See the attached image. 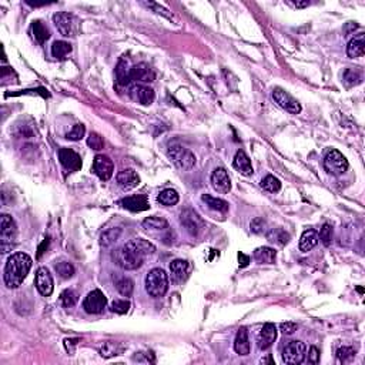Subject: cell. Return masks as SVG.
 <instances>
[{
	"mask_svg": "<svg viewBox=\"0 0 365 365\" xmlns=\"http://www.w3.org/2000/svg\"><path fill=\"white\" fill-rule=\"evenodd\" d=\"M53 22L60 34L66 36V37H73L79 32V20L76 19V16L67 12H57L54 13Z\"/></svg>",
	"mask_w": 365,
	"mask_h": 365,
	"instance_id": "cell-6",
	"label": "cell"
},
{
	"mask_svg": "<svg viewBox=\"0 0 365 365\" xmlns=\"http://www.w3.org/2000/svg\"><path fill=\"white\" fill-rule=\"evenodd\" d=\"M116 288L123 297H130L134 291V283L127 277H121V278L116 280Z\"/></svg>",
	"mask_w": 365,
	"mask_h": 365,
	"instance_id": "cell-37",
	"label": "cell"
},
{
	"mask_svg": "<svg viewBox=\"0 0 365 365\" xmlns=\"http://www.w3.org/2000/svg\"><path fill=\"white\" fill-rule=\"evenodd\" d=\"M280 330H281L283 334H286V335H291V334H294V332L298 330V326H297L295 323L287 321V323H281V324H280Z\"/></svg>",
	"mask_w": 365,
	"mask_h": 365,
	"instance_id": "cell-48",
	"label": "cell"
},
{
	"mask_svg": "<svg viewBox=\"0 0 365 365\" xmlns=\"http://www.w3.org/2000/svg\"><path fill=\"white\" fill-rule=\"evenodd\" d=\"M130 307H132V304H130L128 299H114L113 303H112V306H110V310L116 312V314L123 315V314L128 312Z\"/></svg>",
	"mask_w": 365,
	"mask_h": 365,
	"instance_id": "cell-42",
	"label": "cell"
},
{
	"mask_svg": "<svg viewBox=\"0 0 365 365\" xmlns=\"http://www.w3.org/2000/svg\"><path fill=\"white\" fill-rule=\"evenodd\" d=\"M211 186L216 191L221 192V194H227L231 190V181H230V177H228L226 168L219 167L212 171Z\"/></svg>",
	"mask_w": 365,
	"mask_h": 365,
	"instance_id": "cell-15",
	"label": "cell"
},
{
	"mask_svg": "<svg viewBox=\"0 0 365 365\" xmlns=\"http://www.w3.org/2000/svg\"><path fill=\"white\" fill-rule=\"evenodd\" d=\"M59 160L61 166L65 167L69 171H79L81 168V159L80 156L72 148H60L59 150Z\"/></svg>",
	"mask_w": 365,
	"mask_h": 365,
	"instance_id": "cell-14",
	"label": "cell"
},
{
	"mask_svg": "<svg viewBox=\"0 0 365 365\" xmlns=\"http://www.w3.org/2000/svg\"><path fill=\"white\" fill-rule=\"evenodd\" d=\"M80 342L79 338H66L65 339V348L69 354H73L74 348L77 347V344Z\"/></svg>",
	"mask_w": 365,
	"mask_h": 365,
	"instance_id": "cell-50",
	"label": "cell"
},
{
	"mask_svg": "<svg viewBox=\"0 0 365 365\" xmlns=\"http://www.w3.org/2000/svg\"><path fill=\"white\" fill-rule=\"evenodd\" d=\"M248 263H250V257L248 255H246L244 252H239V264L241 268H244V267L248 266Z\"/></svg>",
	"mask_w": 365,
	"mask_h": 365,
	"instance_id": "cell-51",
	"label": "cell"
},
{
	"mask_svg": "<svg viewBox=\"0 0 365 365\" xmlns=\"http://www.w3.org/2000/svg\"><path fill=\"white\" fill-rule=\"evenodd\" d=\"M106 306L107 297L100 290L90 291L83 301V308L89 314H100V312L104 311Z\"/></svg>",
	"mask_w": 365,
	"mask_h": 365,
	"instance_id": "cell-9",
	"label": "cell"
},
{
	"mask_svg": "<svg viewBox=\"0 0 365 365\" xmlns=\"http://www.w3.org/2000/svg\"><path fill=\"white\" fill-rule=\"evenodd\" d=\"M324 168L332 176H341L348 170V160L338 150L331 148L324 157Z\"/></svg>",
	"mask_w": 365,
	"mask_h": 365,
	"instance_id": "cell-7",
	"label": "cell"
},
{
	"mask_svg": "<svg viewBox=\"0 0 365 365\" xmlns=\"http://www.w3.org/2000/svg\"><path fill=\"white\" fill-rule=\"evenodd\" d=\"M84 134H86V127L83 126V124H76V126H73V128L66 134V139L72 140V141H79V140L84 137Z\"/></svg>",
	"mask_w": 365,
	"mask_h": 365,
	"instance_id": "cell-43",
	"label": "cell"
},
{
	"mask_svg": "<svg viewBox=\"0 0 365 365\" xmlns=\"http://www.w3.org/2000/svg\"><path fill=\"white\" fill-rule=\"evenodd\" d=\"M307 346L303 341H291L283 351V361L288 365H298L306 359Z\"/></svg>",
	"mask_w": 365,
	"mask_h": 365,
	"instance_id": "cell-8",
	"label": "cell"
},
{
	"mask_svg": "<svg viewBox=\"0 0 365 365\" xmlns=\"http://www.w3.org/2000/svg\"><path fill=\"white\" fill-rule=\"evenodd\" d=\"M267 239L270 240L271 243H275L280 246H286L290 241V234L284 231L283 228H271L270 231L267 232Z\"/></svg>",
	"mask_w": 365,
	"mask_h": 365,
	"instance_id": "cell-32",
	"label": "cell"
},
{
	"mask_svg": "<svg viewBox=\"0 0 365 365\" xmlns=\"http://www.w3.org/2000/svg\"><path fill=\"white\" fill-rule=\"evenodd\" d=\"M337 358L342 364L351 362L352 359L355 358V350L352 347H341L337 351Z\"/></svg>",
	"mask_w": 365,
	"mask_h": 365,
	"instance_id": "cell-41",
	"label": "cell"
},
{
	"mask_svg": "<svg viewBox=\"0 0 365 365\" xmlns=\"http://www.w3.org/2000/svg\"><path fill=\"white\" fill-rule=\"evenodd\" d=\"M362 81V70L359 69H347L344 72V83L348 87L358 86Z\"/></svg>",
	"mask_w": 365,
	"mask_h": 365,
	"instance_id": "cell-36",
	"label": "cell"
},
{
	"mask_svg": "<svg viewBox=\"0 0 365 365\" xmlns=\"http://www.w3.org/2000/svg\"><path fill=\"white\" fill-rule=\"evenodd\" d=\"M308 5H310L308 2H295V3H294V6L298 7V9H303V7H307V6H308Z\"/></svg>",
	"mask_w": 365,
	"mask_h": 365,
	"instance_id": "cell-53",
	"label": "cell"
},
{
	"mask_svg": "<svg viewBox=\"0 0 365 365\" xmlns=\"http://www.w3.org/2000/svg\"><path fill=\"white\" fill-rule=\"evenodd\" d=\"M17 239V226L13 217L9 214L0 216V243H2V252H7V247H13V243Z\"/></svg>",
	"mask_w": 365,
	"mask_h": 365,
	"instance_id": "cell-5",
	"label": "cell"
},
{
	"mask_svg": "<svg viewBox=\"0 0 365 365\" xmlns=\"http://www.w3.org/2000/svg\"><path fill=\"white\" fill-rule=\"evenodd\" d=\"M116 79L120 86H127L132 80H130V69H128V63L126 59L119 60L117 66H116Z\"/></svg>",
	"mask_w": 365,
	"mask_h": 365,
	"instance_id": "cell-28",
	"label": "cell"
},
{
	"mask_svg": "<svg viewBox=\"0 0 365 365\" xmlns=\"http://www.w3.org/2000/svg\"><path fill=\"white\" fill-rule=\"evenodd\" d=\"M168 290V275L163 268L150 270L146 277V291L150 297H163Z\"/></svg>",
	"mask_w": 365,
	"mask_h": 365,
	"instance_id": "cell-3",
	"label": "cell"
},
{
	"mask_svg": "<svg viewBox=\"0 0 365 365\" xmlns=\"http://www.w3.org/2000/svg\"><path fill=\"white\" fill-rule=\"evenodd\" d=\"M275 338H277V328L271 323H267L257 335V346H259L260 350L266 351L274 344Z\"/></svg>",
	"mask_w": 365,
	"mask_h": 365,
	"instance_id": "cell-17",
	"label": "cell"
},
{
	"mask_svg": "<svg viewBox=\"0 0 365 365\" xmlns=\"http://www.w3.org/2000/svg\"><path fill=\"white\" fill-rule=\"evenodd\" d=\"M70 52H72V46L67 41H65V40H56L52 45V54L56 59H65Z\"/></svg>",
	"mask_w": 365,
	"mask_h": 365,
	"instance_id": "cell-33",
	"label": "cell"
},
{
	"mask_svg": "<svg viewBox=\"0 0 365 365\" xmlns=\"http://www.w3.org/2000/svg\"><path fill=\"white\" fill-rule=\"evenodd\" d=\"M154 251L156 247L148 240L136 239L113 251L112 259L123 270H137L139 267L143 266L147 257L153 255Z\"/></svg>",
	"mask_w": 365,
	"mask_h": 365,
	"instance_id": "cell-1",
	"label": "cell"
},
{
	"mask_svg": "<svg viewBox=\"0 0 365 365\" xmlns=\"http://www.w3.org/2000/svg\"><path fill=\"white\" fill-rule=\"evenodd\" d=\"M120 235H121V228H119V227L109 228L107 231L101 234V237H100V246L103 247V248L112 247L114 243L120 239Z\"/></svg>",
	"mask_w": 365,
	"mask_h": 365,
	"instance_id": "cell-30",
	"label": "cell"
},
{
	"mask_svg": "<svg viewBox=\"0 0 365 365\" xmlns=\"http://www.w3.org/2000/svg\"><path fill=\"white\" fill-rule=\"evenodd\" d=\"M272 99L275 100V103H277L281 109H284L288 113H301V104H299L298 101L294 99L292 96H290L287 92H284L283 89H280V87L274 89V90H272Z\"/></svg>",
	"mask_w": 365,
	"mask_h": 365,
	"instance_id": "cell-10",
	"label": "cell"
},
{
	"mask_svg": "<svg viewBox=\"0 0 365 365\" xmlns=\"http://www.w3.org/2000/svg\"><path fill=\"white\" fill-rule=\"evenodd\" d=\"M54 268H56V272L59 274L60 278L69 280L74 275V267L70 263H67V261H60V263L56 264Z\"/></svg>",
	"mask_w": 365,
	"mask_h": 365,
	"instance_id": "cell-39",
	"label": "cell"
},
{
	"mask_svg": "<svg viewBox=\"0 0 365 365\" xmlns=\"http://www.w3.org/2000/svg\"><path fill=\"white\" fill-rule=\"evenodd\" d=\"M232 166H234V168H235L240 174H243V176H251V174L254 173L251 166V160H250V157H248L243 150H239V152L235 153V157H234V161H232Z\"/></svg>",
	"mask_w": 365,
	"mask_h": 365,
	"instance_id": "cell-21",
	"label": "cell"
},
{
	"mask_svg": "<svg viewBox=\"0 0 365 365\" xmlns=\"http://www.w3.org/2000/svg\"><path fill=\"white\" fill-rule=\"evenodd\" d=\"M261 362H272V359L268 357V358H264V359H261Z\"/></svg>",
	"mask_w": 365,
	"mask_h": 365,
	"instance_id": "cell-54",
	"label": "cell"
},
{
	"mask_svg": "<svg viewBox=\"0 0 365 365\" xmlns=\"http://www.w3.org/2000/svg\"><path fill=\"white\" fill-rule=\"evenodd\" d=\"M130 96L134 101H137L143 106H150L154 101V97H156L153 89L144 86V84H139V86L133 87L132 92H130Z\"/></svg>",
	"mask_w": 365,
	"mask_h": 365,
	"instance_id": "cell-20",
	"label": "cell"
},
{
	"mask_svg": "<svg viewBox=\"0 0 365 365\" xmlns=\"http://www.w3.org/2000/svg\"><path fill=\"white\" fill-rule=\"evenodd\" d=\"M49 246V239H46L43 243H41V246L39 247V252H37V257H40L43 252H45V247H47Z\"/></svg>",
	"mask_w": 365,
	"mask_h": 365,
	"instance_id": "cell-52",
	"label": "cell"
},
{
	"mask_svg": "<svg viewBox=\"0 0 365 365\" xmlns=\"http://www.w3.org/2000/svg\"><path fill=\"white\" fill-rule=\"evenodd\" d=\"M261 187L268 192H277L281 190V181L277 177H274L271 174L266 176L261 181Z\"/></svg>",
	"mask_w": 365,
	"mask_h": 365,
	"instance_id": "cell-38",
	"label": "cell"
},
{
	"mask_svg": "<svg viewBox=\"0 0 365 365\" xmlns=\"http://www.w3.org/2000/svg\"><path fill=\"white\" fill-rule=\"evenodd\" d=\"M364 47H365V33H358L355 34L348 46H347V54L348 57L351 59H357V57H361L364 54Z\"/></svg>",
	"mask_w": 365,
	"mask_h": 365,
	"instance_id": "cell-22",
	"label": "cell"
},
{
	"mask_svg": "<svg viewBox=\"0 0 365 365\" xmlns=\"http://www.w3.org/2000/svg\"><path fill=\"white\" fill-rule=\"evenodd\" d=\"M318 240H321V243L326 247H328L331 244L332 241V227L330 224H324L323 228L319 230Z\"/></svg>",
	"mask_w": 365,
	"mask_h": 365,
	"instance_id": "cell-45",
	"label": "cell"
},
{
	"mask_svg": "<svg viewBox=\"0 0 365 365\" xmlns=\"http://www.w3.org/2000/svg\"><path fill=\"white\" fill-rule=\"evenodd\" d=\"M167 156L180 170H191L196 166V156L181 144H170Z\"/></svg>",
	"mask_w": 365,
	"mask_h": 365,
	"instance_id": "cell-4",
	"label": "cell"
},
{
	"mask_svg": "<svg viewBox=\"0 0 365 365\" xmlns=\"http://www.w3.org/2000/svg\"><path fill=\"white\" fill-rule=\"evenodd\" d=\"M170 274L176 283H181L188 275V263L186 260H174L170 263Z\"/></svg>",
	"mask_w": 365,
	"mask_h": 365,
	"instance_id": "cell-24",
	"label": "cell"
},
{
	"mask_svg": "<svg viewBox=\"0 0 365 365\" xmlns=\"http://www.w3.org/2000/svg\"><path fill=\"white\" fill-rule=\"evenodd\" d=\"M252 257L260 264H274L275 257H277V251L271 247H259L254 251Z\"/></svg>",
	"mask_w": 365,
	"mask_h": 365,
	"instance_id": "cell-26",
	"label": "cell"
},
{
	"mask_svg": "<svg viewBox=\"0 0 365 365\" xmlns=\"http://www.w3.org/2000/svg\"><path fill=\"white\" fill-rule=\"evenodd\" d=\"M114 171V164L112 159L104 154H97L93 160V173L103 181L112 179Z\"/></svg>",
	"mask_w": 365,
	"mask_h": 365,
	"instance_id": "cell-12",
	"label": "cell"
},
{
	"mask_svg": "<svg viewBox=\"0 0 365 365\" xmlns=\"http://www.w3.org/2000/svg\"><path fill=\"white\" fill-rule=\"evenodd\" d=\"M77 299H79V295L77 292L73 291V290H65V291L60 294V301L61 304L66 307V308H70L77 304Z\"/></svg>",
	"mask_w": 365,
	"mask_h": 365,
	"instance_id": "cell-40",
	"label": "cell"
},
{
	"mask_svg": "<svg viewBox=\"0 0 365 365\" xmlns=\"http://www.w3.org/2000/svg\"><path fill=\"white\" fill-rule=\"evenodd\" d=\"M121 206L124 207L126 210H130L133 212L146 211L150 208V203L148 199L144 194H137V196H128L126 199L121 200Z\"/></svg>",
	"mask_w": 365,
	"mask_h": 365,
	"instance_id": "cell-19",
	"label": "cell"
},
{
	"mask_svg": "<svg viewBox=\"0 0 365 365\" xmlns=\"http://www.w3.org/2000/svg\"><path fill=\"white\" fill-rule=\"evenodd\" d=\"M34 284H36L37 291H39L43 297L52 295L54 284H53V277H52V274H50V271H49V268H46V267H40L39 270L36 271Z\"/></svg>",
	"mask_w": 365,
	"mask_h": 365,
	"instance_id": "cell-13",
	"label": "cell"
},
{
	"mask_svg": "<svg viewBox=\"0 0 365 365\" xmlns=\"http://www.w3.org/2000/svg\"><path fill=\"white\" fill-rule=\"evenodd\" d=\"M234 350L239 355H248L250 354V339H248V331L247 328L241 327L239 331H237V335H235V339H234Z\"/></svg>",
	"mask_w": 365,
	"mask_h": 365,
	"instance_id": "cell-23",
	"label": "cell"
},
{
	"mask_svg": "<svg viewBox=\"0 0 365 365\" xmlns=\"http://www.w3.org/2000/svg\"><path fill=\"white\" fill-rule=\"evenodd\" d=\"M116 180H117V184H119L124 191L133 190V188H136V187L140 184L139 174H137V171L133 170V168H124V170L119 171Z\"/></svg>",
	"mask_w": 365,
	"mask_h": 365,
	"instance_id": "cell-18",
	"label": "cell"
},
{
	"mask_svg": "<svg viewBox=\"0 0 365 365\" xmlns=\"http://www.w3.org/2000/svg\"><path fill=\"white\" fill-rule=\"evenodd\" d=\"M318 244V232L315 230H306L303 232L301 239H299V250L303 252L311 251L314 247Z\"/></svg>",
	"mask_w": 365,
	"mask_h": 365,
	"instance_id": "cell-25",
	"label": "cell"
},
{
	"mask_svg": "<svg viewBox=\"0 0 365 365\" xmlns=\"http://www.w3.org/2000/svg\"><path fill=\"white\" fill-rule=\"evenodd\" d=\"M32 32H33V36L34 39L37 40V43H40V45H43L45 41H46L49 37H50V32H49V29H47L40 20H36V22H33V25H32Z\"/></svg>",
	"mask_w": 365,
	"mask_h": 365,
	"instance_id": "cell-34",
	"label": "cell"
},
{
	"mask_svg": "<svg viewBox=\"0 0 365 365\" xmlns=\"http://www.w3.org/2000/svg\"><path fill=\"white\" fill-rule=\"evenodd\" d=\"M251 231L255 234H263L267 231V223L263 219H254L251 221Z\"/></svg>",
	"mask_w": 365,
	"mask_h": 365,
	"instance_id": "cell-46",
	"label": "cell"
},
{
	"mask_svg": "<svg viewBox=\"0 0 365 365\" xmlns=\"http://www.w3.org/2000/svg\"><path fill=\"white\" fill-rule=\"evenodd\" d=\"M33 260L26 252H14L6 261L3 280L7 288H17L23 284L27 274L32 268Z\"/></svg>",
	"mask_w": 365,
	"mask_h": 365,
	"instance_id": "cell-2",
	"label": "cell"
},
{
	"mask_svg": "<svg viewBox=\"0 0 365 365\" xmlns=\"http://www.w3.org/2000/svg\"><path fill=\"white\" fill-rule=\"evenodd\" d=\"M308 362L310 364H318L319 362V351L317 347H311L308 352Z\"/></svg>",
	"mask_w": 365,
	"mask_h": 365,
	"instance_id": "cell-49",
	"label": "cell"
},
{
	"mask_svg": "<svg viewBox=\"0 0 365 365\" xmlns=\"http://www.w3.org/2000/svg\"><path fill=\"white\" fill-rule=\"evenodd\" d=\"M201 200L206 203V206L208 207V208L216 210V211L227 212L228 211V208H230V206H228L227 201H224V200L221 199H216V197H212V196H210V194H203V196H201Z\"/></svg>",
	"mask_w": 365,
	"mask_h": 365,
	"instance_id": "cell-29",
	"label": "cell"
},
{
	"mask_svg": "<svg viewBox=\"0 0 365 365\" xmlns=\"http://www.w3.org/2000/svg\"><path fill=\"white\" fill-rule=\"evenodd\" d=\"M87 146L92 147L96 152H99V150H101L104 147V140H103V137L100 134L90 133V136L87 137Z\"/></svg>",
	"mask_w": 365,
	"mask_h": 365,
	"instance_id": "cell-44",
	"label": "cell"
},
{
	"mask_svg": "<svg viewBox=\"0 0 365 365\" xmlns=\"http://www.w3.org/2000/svg\"><path fill=\"white\" fill-rule=\"evenodd\" d=\"M180 221H181V226L187 230V232H188L190 235H194V237L199 235L200 231L204 228L203 220L200 219V216L197 212L192 211L190 208H186L184 211L181 212Z\"/></svg>",
	"mask_w": 365,
	"mask_h": 365,
	"instance_id": "cell-11",
	"label": "cell"
},
{
	"mask_svg": "<svg viewBox=\"0 0 365 365\" xmlns=\"http://www.w3.org/2000/svg\"><path fill=\"white\" fill-rule=\"evenodd\" d=\"M144 5H146L147 7H150V9H153L156 13L163 14V16H166L167 19H173V14L168 13L167 9H164L163 6H160V5H157V3H153V2H144Z\"/></svg>",
	"mask_w": 365,
	"mask_h": 365,
	"instance_id": "cell-47",
	"label": "cell"
},
{
	"mask_svg": "<svg viewBox=\"0 0 365 365\" xmlns=\"http://www.w3.org/2000/svg\"><path fill=\"white\" fill-rule=\"evenodd\" d=\"M179 192L176 191V190H173V188H166V190H163V191L160 192L159 197H157V201H159L160 204H163V206L166 207H171V206H176L177 203H179Z\"/></svg>",
	"mask_w": 365,
	"mask_h": 365,
	"instance_id": "cell-31",
	"label": "cell"
},
{
	"mask_svg": "<svg viewBox=\"0 0 365 365\" xmlns=\"http://www.w3.org/2000/svg\"><path fill=\"white\" fill-rule=\"evenodd\" d=\"M124 350H126V347L123 346L121 342L107 341V342H104V344L101 346V348H100V355H101L103 358H112V357L121 355Z\"/></svg>",
	"mask_w": 365,
	"mask_h": 365,
	"instance_id": "cell-27",
	"label": "cell"
},
{
	"mask_svg": "<svg viewBox=\"0 0 365 365\" xmlns=\"http://www.w3.org/2000/svg\"><path fill=\"white\" fill-rule=\"evenodd\" d=\"M156 79L153 69L146 63H139L130 69V80L136 83H152Z\"/></svg>",
	"mask_w": 365,
	"mask_h": 365,
	"instance_id": "cell-16",
	"label": "cell"
},
{
	"mask_svg": "<svg viewBox=\"0 0 365 365\" xmlns=\"http://www.w3.org/2000/svg\"><path fill=\"white\" fill-rule=\"evenodd\" d=\"M143 227L146 230H166L168 228V221L163 217H147L146 220H143Z\"/></svg>",
	"mask_w": 365,
	"mask_h": 365,
	"instance_id": "cell-35",
	"label": "cell"
}]
</instances>
